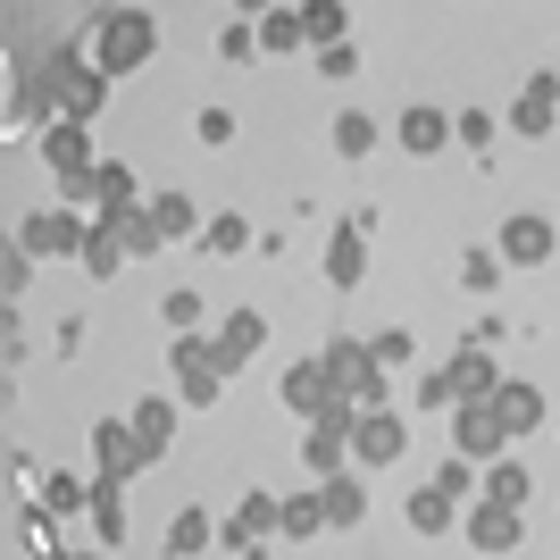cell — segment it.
<instances>
[{"mask_svg": "<svg viewBox=\"0 0 560 560\" xmlns=\"http://www.w3.org/2000/svg\"><path fill=\"white\" fill-rule=\"evenodd\" d=\"M493 385H502V369H493V343H460L444 369H427V376H419V401H427V410H460V401H486Z\"/></svg>", "mask_w": 560, "mask_h": 560, "instance_id": "cell-1", "label": "cell"}, {"mask_svg": "<svg viewBox=\"0 0 560 560\" xmlns=\"http://www.w3.org/2000/svg\"><path fill=\"white\" fill-rule=\"evenodd\" d=\"M34 75L59 93V117H101V101H109V84H117V75L101 68V59H84V50H59V59H43Z\"/></svg>", "mask_w": 560, "mask_h": 560, "instance_id": "cell-2", "label": "cell"}, {"mask_svg": "<svg viewBox=\"0 0 560 560\" xmlns=\"http://www.w3.org/2000/svg\"><path fill=\"white\" fill-rule=\"evenodd\" d=\"M151 50H160V25H151V9H109V18L93 25V59H101L109 75H135Z\"/></svg>", "mask_w": 560, "mask_h": 560, "instance_id": "cell-3", "label": "cell"}, {"mask_svg": "<svg viewBox=\"0 0 560 560\" xmlns=\"http://www.w3.org/2000/svg\"><path fill=\"white\" fill-rule=\"evenodd\" d=\"M327 376H335V394H343L351 410H376V401H385V360H376L360 335H335L327 343Z\"/></svg>", "mask_w": 560, "mask_h": 560, "instance_id": "cell-4", "label": "cell"}, {"mask_svg": "<svg viewBox=\"0 0 560 560\" xmlns=\"http://www.w3.org/2000/svg\"><path fill=\"white\" fill-rule=\"evenodd\" d=\"M167 360H176V394H185L192 410H210V401L226 394V369L210 360V343H201V335H176V343H167Z\"/></svg>", "mask_w": 560, "mask_h": 560, "instance_id": "cell-5", "label": "cell"}, {"mask_svg": "<svg viewBox=\"0 0 560 560\" xmlns=\"http://www.w3.org/2000/svg\"><path fill=\"white\" fill-rule=\"evenodd\" d=\"M277 401L284 410H293V419H318V410H335V376H327V351H318V360H293V369L277 376Z\"/></svg>", "mask_w": 560, "mask_h": 560, "instance_id": "cell-6", "label": "cell"}, {"mask_svg": "<svg viewBox=\"0 0 560 560\" xmlns=\"http://www.w3.org/2000/svg\"><path fill=\"white\" fill-rule=\"evenodd\" d=\"M84 234H93V226H84V218H75V201H68V210H34V218L18 226V243H25L34 259H68V252H84Z\"/></svg>", "mask_w": 560, "mask_h": 560, "instance_id": "cell-7", "label": "cell"}, {"mask_svg": "<svg viewBox=\"0 0 560 560\" xmlns=\"http://www.w3.org/2000/svg\"><path fill=\"white\" fill-rule=\"evenodd\" d=\"M93 460H101V477H117V486H126V477H142V468H151V444L135 435V419H101V427H93Z\"/></svg>", "mask_w": 560, "mask_h": 560, "instance_id": "cell-8", "label": "cell"}, {"mask_svg": "<svg viewBox=\"0 0 560 560\" xmlns=\"http://www.w3.org/2000/svg\"><path fill=\"white\" fill-rule=\"evenodd\" d=\"M401 444H410V427L376 401V410H351V460H369V468H385V460H401Z\"/></svg>", "mask_w": 560, "mask_h": 560, "instance_id": "cell-9", "label": "cell"}, {"mask_svg": "<svg viewBox=\"0 0 560 560\" xmlns=\"http://www.w3.org/2000/svg\"><path fill=\"white\" fill-rule=\"evenodd\" d=\"M310 435H302V460L318 468V477H335L343 468V452H351V401H335V410H318V419H302Z\"/></svg>", "mask_w": 560, "mask_h": 560, "instance_id": "cell-10", "label": "cell"}, {"mask_svg": "<svg viewBox=\"0 0 560 560\" xmlns=\"http://www.w3.org/2000/svg\"><path fill=\"white\" fill-rule=\"evenodd\" d=\"M452 444H460L468 460H493V452L511 444V427H502L493 394H486V401H460V410H452Z\"/></svg>", "mask_w": 560, "mask_h": 560, "instance_id": "cell-11", "label": "cell"}, {"mask_svg": "<svg viewBox=\"0 0 560 560\" xmlns=\"http://www.w3.org/2000/svg\"><path fill=\"white\" fill-rule=\"evenodd\" d=\"M369 226H376L369 210L335 226V243H327V284H335V293H351V284L369 277Z\"/></svg>", "mask_w": 560, "mask_h": 560, "instance_id": "cell-12", "label": "cell"}, {"mask_svg": "<svg viewBox=\"0 0 560 560\" xmlns=\"http://www.w3.org/2000/svg\"><path fill=\"white\" fill-rule=\"evenodd\" d=\"M552 117H560V75L544 68V75H527V93L511 101V117H502V126H511V135H527V142H544V135H552Z\"/></svg>", "mask_w": 560, "mask_h": 560, "instance_id": "cell-13", "label": "cell"}, {"mask_svg": "<svg viewBox=\"0 0 560 560\" xmlns=\"http://www.w3.org/2000/svg\"><path fill=\"white\" fill-rule=\"evenodd\" d=\"M268 343V318H259V310H234V318H218V335H210V360L226 376H243V360H252V351Z\"/></svg>", "mask_w": 560, "mask_h": 560, "instance_id": "cell-14", "label": "cell"}, {"mask_svg": "<svg viewBox=\"0 0 560 560\" xmlns=\"http://www.w3.org/2000/svg\"><path fill=\"white\" fill-rule=\"evenodd\" d=\"M552 218L544 210H518V218H502V259H511V268H544V259H552Z\"/></svg>", "mask_w": 560, "mask_h": 560, "instance_id": "cell-15", "label": "cell"}, {"mask_svg": "<svg viewBox=\"0 0 560 560\" xmlns=\"http://www.w3.org/2000/svg\"><path fill=\"white\" fill-rule=\"evenodd\" d=\"M277 527H284V502H277V493H243L234 527H218V552H252V544L277 536Z\"/></svg>", "mask_w": 560, "mask_h": 560, "instance_id": "cell-16", "label": "cell"}, {"mask_svg": "<svg viewBox=\"0 0 560 560\" xmlns=\"http://www.w3.org/2000/svg\"><path fill=\"white\" fill-rule=\"evenodd\" d=\"M460 536L477 544V552H518V511H511V502H493V493H486V502H477V511L460 518Z\"/></svg>", "mask_w": 560, "mask_h": 560, "instance_id": "cell-17", "label": "cell"}, {"mask_svg": "<svg viewBox=\"0 0 560 560\" xmlns=\"http://www.w3.org/2000/svg\"><path fill=\"white\" fill-rule=\"evenodd\" d=\"M43 160L68 176V167H93V117H50L43 126Z\"/></svg>", "mask_w": 560, "mask_h": 560, "instance_id": "cell-18", "label": "cell"}, {"mask_svg": "<svg viewBox=\"0 0 560 560\" xmlns=\"http://www.w3.org/2000/svg\"><path fill=\"white\" fill-rule=\"evenodd\" d=\"M394 142H401V151H410V160H435V151H444V142H452V117H444V109H401Z\"/></svg>", "mask_w": 560, "mask_h": 560, "instance_id": "cell-19", "label": "cell"}, {"mask_svg": "<svg viewBox=\"0 0 560 560\" xmlns=\"http://www.w3.org/2000/svg\"><path fill=\"white\" fill-rule=\"evenodd\" d=\"M493 410H502V427H511V444L544 427V394H536V385H518V376H502V385H493Z\"/></svg>", "mask_w": 560, "mask_h": 560, "instance_id": "cell-20", "label": "cell"}, {"mask_svg": "<svg viewBox=\"0 0 560 560\" xmlns=\"http://www.w3.org/2000/svg\"><path fill=\"white\" fill-rule=\"evenodd\" d=\"M93 210H101V218L135 210V167H126V160H101V167H93Z\"/></svg>", "mask_w": 560, "mask_h": 560, "instance_id": "cell-21", "label": "cell"}, {"mask_svg": "<svg viewBox=\"0 0 560 560\" xmlns=\"http://www.w3.org/2000/svg\"><path fill=\"white\" fill-rule=\"evenodd\" d=\"M135 435L151 444V460H167V435H176V401H167V394H142V401H135Z\"/></svg>", "mask_w": 560, "mask_h": 560, "instance_id": "cell-22", "label": "cell"}, {"mask_svg": "<svg viewBox=\"0 0 560 560\" xmlns=\"http://www.w3.org/2000/svg\"><path fill=\"white\" fill-rule=\"evenodd\" d=\"M318 493H327V527H360V518H369V486H360V477H343V468H335Z\"/></svg>", "mask_w": 560, "mask_h": 560, "instance_id": "cell-23", "label": "cell"}, {"mask_svg": "<svg viewBox=\"0 0 560 560\" xmlns=\"http://www.w3.org/2000/svg\"><path fill=\"white\" fill-rule=\"evenodd\" d=\"M259 234H252V218L243 210H226V218H210V226H201V252L210 259H234V252H252Z\"/></svg>", "mask_w": 560, "mask_h": 560, "instance_id": "cell-24", "label": "cell"}, {"mask_svg": "<svg viewBox=\"0 0 560 560\" xmlns=\"http://www.w3.org/2000/svg\"><path fill=\"white\" fill-rule=\"evenodd\" d=\"M410 527H419V536H444V527H460L452 493H444V486H419V493H410Z\"/></svg>", "mask_w": 560, "mask_h": 560, "instance_id": "cell-25", "label": "cell"}, {"mask_svg": "<svg viewBox=\"0 0 560 560\" xmlns=\"http://www.w3.org/2000/svg\"><path fill=\"white\" fill-rule=\"evenodd\" d=\"M318 527H327V493H293V502H284V527H277V536H284V544H310Z\"/></svg>", "mask_w": 560, "mask_h": 560, "instance_id": "cell-26", "label": "cell"}, {"mask_svg": "<svg viewBox=\"0 0 560 560\" xmlns=\"http://www.w3.org/2000/svg\"><path fill=\"white\" fill-rule=\"evenodd\" d=\"M376 135H385V126H376L369 109H343V117H335V151H343V160H369Z\"/></svg>", "mask_w": 560, "mask_h": 560, "instance_id": "cell-27", "label": "cell"}, {"mask_svg": "<svg viewBox=\"0 0 560 560\" xmlns=\"http://www.w3.org/2000/svg\"><path fill=\"white\" fill-rule=\"evenodd\" d=\"M477 486H486L493 502H511V511H518V502H527V460H502V452H493V460H486V477H477Z\"/></svg>", "mask_w": 560, "mask_h": 560, "instance_id": "cell-28", "label": "cell"}, {"mask_svg": "<svg viewBox=\"0 0 560 560\" xmlns=\"http://www.w3.org/2000/svg\"><path fill=\"white\" fill-rule=\"evenodd\" d=\"M93 527H101V544H126V502H117V477H93Z\"/></svg>", "mask_w": 560, "mask_h": 560, "instance_id": "cell-29", "label": "cell"}, {"mask_svg": "<svg viewBox=\"0 0 560 560\" xmlns=\"http://www.w3.org/2000/svg\"><path fill=\"white\" fill-rule=\"evenodd\" d=\"M210 544H218L210 511H176V518H167V552H210Z\"/></svg>", "mask_w": 560, "mask_h": 560, "instance_id": "cell-30", "label": "cell"}, {"mask_svg": "<svg viewBox=\"0 0 560 560\" xmlns=\"http://www.w3.org/2000/svg\"><path fill=\"white\" fill-rule=\"evenodd\" d=\"M302 43H310L302 9H268V18H259V50H302Z\"/></svg>", "mask_w": 560, "mask_h": 560, "instance_id": "cell-31", "label": "cell"}, {"mask_svg": "<svg viewBox=\"0 0 560 560\" xmlns=\"http://www.w3.org/2000/svg\"><path fill=\"white\" fill-rule=\"evenodd\" d=\"M151 218H160L167 243H176V234H201V210H192L185 192H160V201H151Z\"/></svg>", "mask_w": 560, "mask_h": 560, "instance_id": "cell-32", "label": "cell"}, {"mask_svg": "<svg viewBox=\"0 0 560 560\" xmlns=\"http://www.w3.org/2000/svg\"><path fill=\"white\" fill-rule=\"evenodd\" d=\"M302 25H310V43H318V50L343 43V0H302Z\"/></svg>", "mask_w": 560, "mask_h": 560, "instance_id": "cell-33", "label": "cell"}, {"mask_svg": "<svg viewBox=\"0 0 560 560\" xmlns=\"http://www.w3.org/2000/svg\"><path fill=\"white\" fill-rule=\"evenodd\" d=\"M452 135H460L468 151H493V135H502V117H493V109H460V117H452Z\"/></svg>", "mask_w": 560, "mask_h": 560, "instance_id": "cell-34", "label": "cell"}, {"mask_svg": "<svg viewBox=\"0 0 560 560\" xmlns=\"http://www.w3.org/2000/svg\"><path fill=\"white\" fill-rule=\"evenodd\" d=\"M502 268H511L502 252H468V259H460V284H468V293H493V284H502Z\"/></svg>", "mask_w": 560, "mask_h": 560, "instance_id": "cell-35", "label": "cell"}, {"mask_svg": "<svg viewBox=\"0 0 560 560\" xmlns=\"http://www.w3.org/2000/svg\"><path fill=\"white\" fill-rule=\"evenodd\" d=\"M218 59H259V25H243V18H226V34H218Z\"/></svg>", "mask_w": 560, "mask_h": 560, "instance_id": "cell-36", "label": "cell"}, {"mask_svg": "<svg viewBox=\"0 0 560 560\" xmlns=\"http://www.w3.org/2000/svg\"><path fill=\"white\" fill-rule=\"evenodd\" d=\"M192 135L210 142V151H226V142H234V109H201V117H192Z\"/></svg>", "mask_w": 560, "mask_h": 560, "instance_id": "cell-37", "label": "cell"}, {"mask_svg": "<svg viewBox=\"0 0 560 560\" xmlns=\"http://www.w3.org/2000/svg\"><path fill=\"white\" fill-rule=\"evenodd\" d=\"M318 75H335V84H343V75H360V50H351V43H327V50H318Z\"/></svg>", "mask_w": 560, "mask_h": 560, "instance_id": "cell-38", "label": "cell"}, {"mask_svg": "<svg viewBox=\"0 0 560 560\" xmlns=\"http://www.w3.org/2000/svg\"><path fill=\"white\" fill-rule=\"evenodd\" d=\"M435 486H444V493H452V502H460V493H468V486H477V468H468V452H460V460H444V468H435Z\"/></svg>", "mask_w": 560, "mask_h": 560, "instance_id": "cell-39", "label": "cell"}, {"mask_svg": "<svg viewBox=\"0 0 560 560\" xmlns=\"http://www.w3.org/2000/svg\"><path fill=\"white\" fill-rule=\"evenodd\" d=\"M192 318H201V293H192V284H176V293H167V327H192Z\"/></svg>", "mask_w": 560, "mask_h": 560, "instance_id": "cell-40", "label": "cell"}, {"mask_svg": "<svg viewBox=\"0 0 560 560\" xmlns=\"http://www.w3.org/2000/svg\"><path fill=\"white\" fill-rule=\"evenodd\" d=\"M376 360H385V369H401V360H410V335H401V327H385V335H376Z\"/></svg>", "mask_w": 560, "mask_h": 560, "instance_id": "cell-41", "label": "cell"}, {"mask_svg": "<svg viewBox=\"0 0 560 560\" xmlns=\"http://www.w3.org/2000/svg\"><path fill=\"white\" fill-rule=\"evenodd\" d=\"M59 192H68L75 210H93V167H68V176H59Z\"/></svg>", "mask_w": 560, "mask_h": 560, "instance_id": "cell-42", "label": "cell"}, {"mask_svg": "<svg viewBox=\"0 0 560 560\" xmlns=\"http://www.w3.org/2000/svg\"><path fill=\"white\" fill-rule=\"evenodd\" d=\"M268 9H277V0H234V18H268Z\"/></svg>", "mask_w": 560, "mask_h": 560, "instance_id": "cell-43", "label": "cell"}]
</instances>
